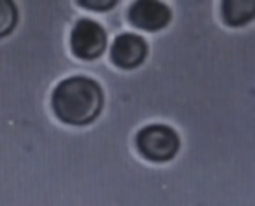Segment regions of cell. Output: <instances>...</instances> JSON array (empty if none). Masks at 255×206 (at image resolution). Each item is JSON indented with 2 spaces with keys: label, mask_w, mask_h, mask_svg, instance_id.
<instances>
[{
  "label": "cell",
  "mask_w": 255,
  "mask_h": 206,
  "mask_svg": "<svg viewBox=\"0 0 255 206\" xmlns=\"http://www.w3.org/2000/svg\"><path fill=\"white\" fill-rule=\"evenodd\" d=\"M51 107L61 122L88 126L103 108V91L93 79L75 75L61 81L51 95Z\"/></svg>",
  "instance_id": "obj_1"
},
{
  "label": "cell",
  "mask_w": 255,
  "mask_h": 206,
  "mask_svg": "<svg viewBox=\"0 0 255 206\" xmlns=\"http://www.w3.org/2000/svg\"><path fill=\"white\" fill-rule=\"evenodd\" d=\"M136 149L152 163H166L177 156L180 149V138L170 126L150 124L138 131Z\"/></svg>",
  "instance_id": "obj_2"
},
{
  "label": "cell",
  "mask_w": 255,
  "mask_h": 206,
  "mask_svg": "<svg viewBox=\"0 0 255 206\" xmlns=\"http://www.w3.org/2000/svg\"><path fill=\"white\" fill-rule=\"evenodd\" d=\"M72 53L79 60L91 61L103 54L107 47V33L93 19H79L70 35Z\"/></svg>",
  "instance_id": "obj_3"
},
{
  "label": "cell",
  "mask_w": 255,
  "mask_h": 206,
  "mask_svg": "<svg viewBox=\"0 0 255 206\" xmlns=\"http://www.w3.org/2000/svg\"><path fill=\"white\" fill-rule=\"evenodd\" d=\"M128 19L135 28L145 30V32H159L170 25L171 11L164 2L136 0L128 11Z\"/></svg>",
  "instance_id": "obj_4"
},
{
  "label": "cell",
  "mask_w": 255,
  "mask_h": 206,
  "mask_svg": "<svg viewBox=\"0 0 255 206\" xmlns=\"http://www.w3.org/2000/svg\"><path fill=\"white\" fill-rule=\"evenodd\" d=\"M147 58V44L135 33H121L110 47V60L123 70H133L140 67Z\"/></svg>",
  "instance_id": "obj_5"
},
{
  "label": "cell",
  "mask_w": 255,
  "mask_h": 206,
  "mask_svg": "<svg viewBox=\"0 0 255 206\" xmlns=\"http://www.w3.org/2000/svg\"><path fill=\"white\" fill-rule=\"evenodd\" d=\"M220 7H222L224 21L229 26L247 25L255 16L254 0H224Z\"/></svg>",
  "instance_id": "obj_6"
},
{
  "label": "cell",
  "mask_w": 255,
  "mask_h": 206,
  "mask_svg": "<svg viewBox=\"0 0 255 206\" xmlns=\"http://www.w3.org/2000/svg\"><path fill=\"white\" fill-rule=\"evenodd\" d=\"M18 23V7L12 0H0V39L12 32Z\"/></svg>",
  "instance_id": "obj_7"
},
{
  "label": "cell",
  "mask_w": 255,
  "mask_h": 206,
  "mask_svg": "<svg viewBox=\"0 0 255 206\" xmlns=\"http://www.w3.org/2000/svg\"><path fill=\"white\" fill-rule=\"evenodd\" d=\"M81 7H86V9H96V11H105V9H110V7H116L117 2L116 0H88V2H79Z\"/></svg>",
  "instance_id": "obj_8"
}]
</instances>
